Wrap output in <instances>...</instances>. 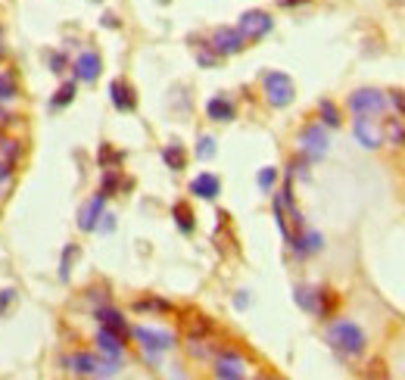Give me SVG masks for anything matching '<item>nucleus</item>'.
Returning a JSON list of instances; mask_svg holds the SVG:
<instances>
[{
	"mask_svg": "<svg viewBox=\"0 0 405 380\" xmlns=\"http://www.w3.org/2000/svg\"><path fill=\"white\" fill-rule=\"evenodd\" d=\"M327 343H331V349H337L343 359H356V355L364 353L368 337H364V331L356 321H334V324L327 327Z\"/></svg>",
	"mask_w": 405,
	"mask_h": 380,
	"instance_id": "obj_1",
	"label": "nucleus"
},
{
	"mask_svg": "<svg viewBox=\"0 0 405 380\" xmlns=\"http://www.w3.org/2000/svg\"><path fill=\"white\" fill-rule=\"evenodd\" d=\"M131 337H135L137 343H141L143 355H147L150 361H156L162 353H169V349L175 346V333L159 331V327H147V324L131 327Z\"/></svg>",
	"mask_w": 405,
	"mask_h": 380,
	"instance_id": "obj_2",
	"label": "nucleus"
},
{
	"mask_svg": "<svg viewBox=\"0 0 405 380\" xmlns=\"http://www.w3.org/2000/svg\"><path fill=\"white\" fill-rule=\"evenodd\" d=\"M293 299H297V306L303 309V312L321 315V318H327V315L334 312V306H337V296H334L331 290H321V287H305V284H299L297 290H293Z\"/></svg>",
	"mask_w": 405,
	"mask_h": 380,
	"instance_id": "obj_3",
	"label": "nucleus"
},
{
	"mask_svg": "<svg viewBox=\"0 0 405 380\" xmlns=\"http://www.w3.org/2000/svg\"><path fill=\"white\" fill-rule=\"evenodd\" d=\"M262 91H265L268 106H275V109H284L287 103H293V97H297V84H293V78L287 72H265L262 75Z\"/></svg>",
	"mask_w": 405,
	"mask_h": 380,
	"instance_id": "obj_4",
	"label": "nucleus"
},
{
	"mask_svg": "<svg viewBox=\"0 0 405 380\" xmlns=\"http://www.w3.org/2000/svg\"><path fill=\"white\" fill-rule=\"evenodd\" d=\"M346 106L356 112V116H384L386 112V94H380L378 88H358L356 94H349Z\"/></svg>",
	"mask_w": 405,
	"mask_h": 380,
	"instance_id": "obj_5",
	"label": "nucleus"
},
{
	"mask_svg": "<svg viewBox=\"0 0 405 380\" xmlns=\"http://www.w3.org/2000/svg\"><path fill=\"white\" fill-rule=\"evenodd\" d=\"M327 147H331V141H327V131H324L321 122H312L299 131V150L309 163H318L321 156H327Z\"/></svg>",
	"mask_w": 405,
	"mask_h": 380,
	"instance_id": "obj_6",
	"label": "nucleus"
},
{
	"mask_svg": "<svg viewBox=\"0 0 405 380\" xmlns=\"http://www.w3.org/2000/svg\"><path fill=\"white\" fill-rule=\"evenodd\" d=\"M352 134L364 150H378L384 147V125L378 122V116H356L352 122Z\"/></svg>",
	"mask_w": 405,
	"mask_h": 380,
	"instance_id": "obj_7",
	"label": "nucleus"
},
{
	"mask_svg": "<svg viewBox=\"0 0 405 380\" xmlns=\"http://www.w3.org/2000/svg\"><path fill=\"white\" fill-rule=\"evenodd\" d=\"M271 25H275V19H271L268 13H262V10H250V13L240 16L237 32H240L246 41H262L265 34L271 32Z\"/></svg>",
	"mask_w": 405,
	"mask_h": 380,
	"instance_id": "obj_8",
	"label": "nucleus"
},
{
	"mask_svg": "<svg viewBox=\"0 0 405 380\" xmlns=\"http://www.w3.org/2000/svg\"><path fill=\"white\" fill-rule=\"evenodd\" d=\"M243 44H246V38H243L237 28H231V25L216 28V32H212V38H209V47L216 50L218 56H234V54H240Z\"/></svg>",
	"mask_w": 405,
	"mask_h": 380,
	"instance_id": "obj_9",
	"label": "nucleus"
},
{
	"mask_svg": "<svg viewBox=\"0 0 405 380\" xmlns=\"http://www.w3.org/2000/svg\"><path fill=\"white\" fill-rule=\"evenodd\" d=\"M109 100H113V106L119 109V112H135L137 109V94L125 78H115V82L109 84Z\"/></svg>",
	"mask_w": 405,
	"mask_h": 380,
	"instance_id": "obj_10",
	"label": "nucleus"
},
{
	"mask_svg": "<svg viewBox=\"0 0 405 380\" xmlns=\"http://www.w3.org/2000/svg\"><path fill=\"white\" fill-rule=\"evenodd\" d=\"M216 377H222V380L246 377V361H243L237 353H218L216 355Z\"/></svg>",
	"mask_w": 405,
	"mask_h": 380,
	"instance_id": "obj_11",
	"label": "nucleus"
},
{
	"mask_svg": "<svg viewBox=\"0 0 405 380\" xmlns=\"http://www.w3.org/2000/svg\"><path fill=\"white\" fill-rule=\"evenodd\" d=\"M103 212H106V197H103V193H94L88 203L81 206L78 228H81V231H97V222H100Z\"/></svg>",
	"mask_w": 405,
	"mask_h": 380,
	"instance_id": "obj_12",
	"label": "nucleus"
},
{
	"mask_svg": "<svg viewBox=\"0 0 405 380\" xmlns=\"http://www.w3.org/2000/svg\"><path fill=\"white\" fill-rule=\"evenodd\" d=\"M97 349H100L106 359L113 361H121V353H125V337L115 331H109V327H100L97 331Z\"/></svg>",
	"mask_w": 405,
	"mask_h": 380,
	"instance_id": "obj_13",
	"label": "nucleus"
},
{
	"mask_svg": "<svg viewBox=\"0 0 405 380\" xmlns=\"http://www.w3.org/2000/svg\"><path fill=\"white\" fill-rule=\"evenodd\" d=\"M75 78H78V82H97V78H100V69H103V62H100V56L94 54V50H84V54L78 56V60H75Z\"/></svg>",
	"mask_w": 405,
	"mask_h": 380,
	"instance_id": "obj_14",
	"label": "nucleus"
},
{
	"mask_svg": "<svg viewBox=\"0 0 405 380\" xmlns=\"http://www.w3.org/2000/svg\"><path fill=\"white\" fill-rule=\"evenodd\" d=\"M190 193L200 200H216L218 193H222V181H218V175H212V171H200V175L190 181Z\"/></svg>",
	"mask_w": 405,
	"mask_h": 380,
	"instance_id": "obj_15",
	"label": "nucleus"
},
{
	"mask_svg": "<svg viewBox=\"0 0 405 380\" xmlns=\"http://www.w3.org/2000/svg\"><path fill=\"white\" fill-rule=\"evenodd\" d=\"M290 246L297 256H312V252H318L324 246V237L318 231H305V228H299L297 234H290Z\"/></svg>",
	"mask_w": 405,
	"mask_h": 380,
	"instance_id": "obj_16",
	"label": "nucleus"
},
{
	"mask_svg": "<svg viewBox=\"0 0 405 380\" xmlns=\"http://www.w3.org/2000/svg\"><path fill=\"white\" fill-rule=\"evenodd\" d=\"M62 365H66L72 374H78V377H97V374H100V359H94V355H88V353L69 355Z\"/></svg>",
	"mask_w": 405,
	"mask_h": 380,
	"instance_id": "obj_17",
	"label": "nucleus"
},
{
	"mask_svg": "<svg viewBox=\"0 0 405 380\" xmlns=\"http://www.w3.org/2000/svg\"><path fill=\"white\" fill-rule=\"evenodd\" d=\"M206 116H209L212 122H231V119L237 116V106L228 97H212V100L206 103Z\"/></svg>",
	"mask_w": 405,
	"mask_h": 380,
	"instance_id": "obj_18",
	"label": "nucleus"
},
{
	"mask_svg": "<svg viewBox=\"0 0 405 380\" xmlns=\"http://www.w3.org/2000/svg\"><path fill=\"white\" fill-rule=\"evenodd\" d=\"M162 163L169 165L172 171H184V169H187V153H184L181 143H169V147H162Z\"/></svg>",
	"mask_w": 405,
	"mask_h": 380,
	"instance_id": "obj_19",
	"label": "nucleus"
},
{
	"mask_svg": "<svg viewBox=\"0 0 405 380\" xmlns=\"http://www.w3.org/2000/svg\"><path fill=\"white\" fill-rule=\"evenodd\" d=\"M97 321H100L103 327H109V331H115V333H128V324H125V318H121V312H115V309H109V306H103V309H97Z\"/></svg>",
	"mask_w": 405,
	"mask_h": 380,
	"instance_id": "obj_20",
	"label": "nucleus"
},
{
	"mask_svg": "<svg viewBox=\"0 0 405 380\" xmlns=\"http://www.w3.org/2000/svg\"><path fill=\"white\" fill-rule=\"evenodd\" d=\"M172 215H175L178 231H181V234H194L196 222H194V212H190L187 203H175V206H172Z\"/></svg>",
	"mask_w": 405,
	"mask_h": 380,
	"instance_id": "obj_21",
	"label": "nucleus"
},
{
	"mask_svg": "<svg viewBox=\"0 0 405 380\" xmlns=\"http://www.w3.org/2000/svg\"><path fill=\"white\" fill-rule=\"evenodd\" d=\"M318 116H321V125L324 128H340V109H337V103L334 100H321L318 103Z\"/></svg>",
	"mask_w": 405,
	"mask_h": 380,
	"instance_id": "obj_22",
	"label": "nucleus"
},
{
	"mask_svg": "<svg viewBox=\"0 0 405 380\" xmlns=\"http://www.w3.org/2000/svg\"><path fill=\"white\" fill-rule=\"evenodd\" d=\"M384 143H393V147H402V143H405L402 119H386V122H384Z\"/></svg>",
	"mask_w": 405,
	"mask_h": 380,
	"instance_id": "obj_23",
	"label": "nucleus"
},
{
	"mask_svg": "<svg viewBox=\"0 0 405 380\" xmlns=\"http://www.w3.org/2000/svg\"><path fill=\"white\" fill-rule=\"evenodd\" d=\"M212 333V321L209 318H202V315H196L194 321H190L187 327V340H194V343H202V340Z\"/></svg>",
	"mask_w": 405,
	"mask_h": 380,
	"instance_id": "obj_24",
	"label": "nucleus"
},
{
	"mask_svg": "<svg viewBox=\"0 0 405 380\" xmlns=\"http://www.w3.org/2000/svg\"><path fill=\"white\" fill-rule=\"evenodd\" d=\"M0 159H3L7 165L19 163V143L10 141V137H0Z\"/></svg>",
	"mask_w": 405,
	"mask_h": 380,
	"instance_id": "obj_25",
	"label": "nucleus"
},
{
	"mask_svg": "<svg viewBox=\"0 0 405 380\" xmlns=\"http://www.w3.org/2000/svg\"><path fill=\"white\" fill-rule=\"evenodd\" d=\"M135 312H172V306L165 299H137Z\"/></svg>",
	"mask_w": 405,
	"mask_h": 380,
	"instance_id": "obj_26",
	"label": "nucleus"
},
{
	"mask_svg": "<svg viewBox=\"0 0 405 380\" xmlns=\"http://www.w3.org/2000/svg\"><path fill=\"white\" fill-rule=\"evenodd\" d=\"M275 181H277V169H275V165H265V169H259V175H256V184H259V190H265V193H271V187H275Z\"/></svg>",
	"mask_w": 405,
	"mask_h": 380,
	"instance_id": "obj_27",
	"label": "nucleus"
},
{
	"mask_svg": "<svg viewBox=\"0 0 405 380\" xmlns=\"http://www.w3.org/2000/svg\"><path fill=\"white\" fill-rule=\"evenodd\" d=\"M216 156V137H209V134H202L200 141H196V159H212Z\"/></svg>",
	"mask_w": 405,
	"mask_h": 380,
	"instance_id": "obj_28",
	"label": "nucleus"
},
{
	"mask_svg": "<svg viewBox=\"0 0 405 380\" xmlns=\"http://www.w3.org/2000/svg\"><path fill=\"white\" fill-rule=\"evenodd\" d=\"M16 97H19V88H16L13 75L0 72V100H16Z\"/></svg>",
	"mask_w": 405,
	"mask_h": 380,
	"instance_id": "obj_29",
	"label": "nucleus"
},
{
	"mask_svg": "<svg viewBox=\"0 0 405 380\" xmlns=\"http://www.w3.org/2000/svg\"><path fill=\"white\" fill-rule=\"evenodd\" d=\"M97 159H100L103 169H113V165H119L121 159H125V153H113V147H109V143H103L100 153H97Z\"/></svg>",
	"mask_w": 405,
	"mask_h": 380,
	"instance_id": "obj_30",
	"label": "nucleus"
},
{
	"mask_svg": "<svg viewBox=\"0 0 405 380\" xmlns=\"http://www.w3.org/2000/svg\"><path fill=\"white\" fill-rule=\"evenodd\" d=\"M72 97H75V82H66L60 91H56L54 106H56V109H60V106H69V103H72Z\"/></svg>",
	"mask_w": 405,
	"mask_h": 380,
	"instance_id": "obj_31",
	"label": "nucleus"
},
{
	"mask_svg": "<svg viewBox=\"0 0 405 380\" xmlns=\"http://www.w3.org/2000/svg\"><path fill=\"white\" fill-rule=\"evenodd\" d=\"M119 175H115V169L113 171H109L106 169V175H103V187H100V193H103V197H113V193H115V190H119Z\"/></svg>",
	"mask_w": 405,
	"mask_h": 380,
	"instance_id": "obj_32",
	"label": "nucleus"
},
{
	"mask_svg": "<svg viewBox=\"0 0 405 380\" xmlns=\"http://www.w3.org/2000/svg\"><path fill=\"white\" fill-rule=\"evenodd\" d=\"M78 256V246H66V252H62V262H60V278L66 281L69 272H72V259Z\"/></svg>",
	"mask_w": 405,
	"mask_h": 380,
	"instance_id": "obj_33",
	"label": "nucleus"
},
{
	"mask_svg": "<svg viewBox=\"0 0 405 380\" xmlns=\"http://www.w3.org/2000/svg\"><path fill=\"white\" fill-rule=\"evenodd\" d=\"M386 103H390V106H393V109H396L399 116H402V119H405V94H402V91H393V94H390V97H386Z\"/></svg>",
	"mask_w": 405,
	"mask_h": 380,
	"instance_id": "obj_34",
	"label": "nucleus"
},
{
	"mask_svg": "<svg viewBox=\"0 0 405 380\" xmlns=\"http://www.w3.org/2000/svg\"><path fill=\"white\" fill-rule=\"evenodd\" d=\"M66 66H69V62H66V56H62V54H54V56H50V72L62 75V72H66Z\"/></svg>",
	"mask_w": 405,
	"mask_h": 380,
	"instance_id": "obj_35",
	"label": "nucleus"
},
{
	"mask_svg": "<svg viewBox=\"0 0 405 380\" xmlns=\"http://www.w3.org/2000/svg\"><path fill=\"white\" fill-rule=\"evenodd\" d=\"M115 228V215H109V212H103L100 215V222H97V231H103V234H109Z\"/></svg>",
	"mask_w": 405,
	"mask_h": 380,
	"instance_id": "obj_36",
	"label": "nucleus"
},
{
	"mask_svg": "<svg viewBox=\"0 0 405 380\" xmlns=\"http://www.w3.org/2000/svg\"><path fill=\"white\" fill-rule=\"evenodd\" d=\"M16 296V290H0V315L7 312V306H10V299Z\"/></svg>",
	"mask_w": 405,
	"mask_h": 380,
	"instance_id": "obj_37",
	"label": "nucleus"
},
{
	"mask_svg": "<svg viewBox=\"0 0 405 380\" xmlns=\"http://www.w3.org/2000/svg\"><path fill=\"white\" fill-rule=\"evenodd\" d=\"M103 28H119V16H115V13H103Z\"/></svg>",
	"mask_w": 405,
	"mask_h": 380,
	"instance_id": "obj_38",
	"label": "nucleus"
},
{
	"mask_svg": "<svg viewBox=\"0 0 405 380\" xmlns=\"http://www.w3.org/2000/svg\"><path fill=\"white\" fill-rule=\"evenodd\" d=\"M10 171H13V165H7L3 159H0V187H3V184L10 181Z\"/></svg>",
	"mask_w": 405,
	"mask_h": 380,
	"instance_id": "obj_39",
	"label": "nucleus"
},
{
	"mask_svg": "<svg viewBox=\"0 0 405 380\" xmlns=\"http://www.w3.org/2000/svg\"><path fill=\"white\" fill-rule=\"evenodd\" d=\"M10 122H13V116H10V112H7V109H3V106H0V131H3V128H7V125Z\"/></svg>",
	"mask_w": 405,
	"mask_h": 380,
	"instance_id": "obj_40",
	"label": "nucleus"
},
{
	"mask_svg": "<svg viewBox=\"0 0 405 380\" xmlns=\"http://www.w3.org/2000/svg\"><path fill=\"white\" fill-rule=\"evenodd\" d=\"M234 306L237 309H246V306H250V296H246V293H240V296L234 299Z\"/></svg>",
	"mask_w": 405,
	"mask_h": 380,
	"instance_id": "obj_41",
	"label": "nucleus"
},
{
	"mask_svg": "<svg viewBox=\"0 0 405 380\" xmlns=\"http://www.w3.org/2000/svg\"><path fill=\"white\" fill-rule=\"evenodd\" d=\"M299 3H309V0H281V7H299Z\"/></svg>",
	"mask_w": 405,
	"mask_h": 380,
	"instance_id": "obj_42",
	"label": "nucleus"
},
{
	"mask_svg": "<svg viewBox=\"0 0 405 380\" xmlns=\"http://www.w3.org/2000/svg\"><path fill=\"white\" fill-rule=\"evenodd\" d=\"M0 60H3V44H0Z\"/></svg>",
	"mask_w": 405,
	"mask_h": 380,
	"instance_id": "obj_43",
	"label": "nucleus"
},
{
	"mask_svg": "<svg viewBox=\"0 0 405 380\" xmlns=\"http://www.w3.org/2000/svg\"><path fill=\"white\" fill-rule=\"evenodd\" d=\"M162 3H165V0H162Z\"/></svg>",
	"mask_w": 405,
	"mask_h": 380,
	"instance_id": "obj_44",
	"label": "nucleus"
}]
</instances>
